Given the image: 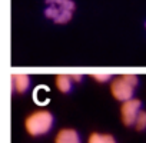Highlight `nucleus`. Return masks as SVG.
<instances>
[{
    "mask_svg": "<svg viewBox=\"0 0 146 143\" xmlns=\"http://www.w3.org/2000/svg\"><path fill=\"white\" fill-rule=\"evenodd\" d=\"M30 83H32V79L26 73H13L12 75V89L17 95L26 93L30 87Z\"/></svg>",
    "mask_w": 146,
    "mask_h": 143,
    "instance_id": "5",
    "label": "nucleus"
},
{
    "mask_svg": "<svg viewBox=\"0 0 146 143\" xmlns=\"http://www.w3.org/2000/svg\"><path fill=\"white\" fill-rule=\"evenodd\" d=\"M145 27H146V22H145Z\"/></svg>",
    "mask_w": 146,
    "mask_h": 143,
    "instance_id": "12",
    "label": "nucleus"
},
{
    "mask_svg": "<svg viewBox=\"0 0 146 143\" xmlns=\"http://www.w3.org/2000/svg\"><path fill=\"white\" fill-rule=\"evenodd\" d=\"M88 143H117V140L110 133L92 132L88 137Z\"/></svg>",
    "mask_w": 146,
    "mask_h": 143,
    "instance_id": "8",
    "label": "nucleus"
},
{
    "mask_svg": "<svg viewBox=\"0 0 146 143\" xmlns=\"http://www.w3.org/2000/svg\"><path fill=\"white\" fill-rule=\"evenodd\" d=\"M53 124H54V117L46 109L35 110L25 119V129H26L27 134H30L33 137L47 134L52 130Z\"/></svg>",
    "mask_w": 146,
    "mask_h": 143,
    "instance_id": "2",
    "label": "nucleus"
},
{
    "mask_svg": "<svg viewBox=\"0 0 146 143\" xmlns=\"http://www.w3.org/2000/svg\"><path fill=\"white\" fill-rule=\"evenodd\" d=\"M92 77H93L96 82H99V83H106V82H109V80L113 79L110 73H93Z\"/></svg>",
    "mask_w": 146,
    "mask_h": 143,
    "instance_id": "10",
    "label": "nucleus"
},
{
    "mask_svg": "<svg viewBox=\"0 0 146 143\" xmlns=\"http://www.w3.org/2000/svg\"><path fill=\"white\" fill-rule=\"evenodd\" d=\"M72 79H73V82H75V83H79V82H82L83 76L82 75H78V73H73L72 75Z\"/></svg>",
    "mask_w": 146,
    "mask_h": 143,
    "instance_id": "11",
    "label": "nucleus"
},
{
    "mask_svg": "<svg viewBox=\"0 0 146 143\" xmlns=\"http://www.w3.org/2000/svg\"><path fill=\"white\" fill-rule=\"evenodd\" d=\"M139 85V77L133 73H125L110 80V95L117 102H126L133 99L135 89Z\"/></svg>",
    "mask_w": 146,
    "mask_h": 143,
    "instance_id": "3",
    "label": "nucleus"
},
{
    "mask_svg": "<svg viewBox=\"0 0 146 143\" xmlns=\"http://www.w3.org/2000/svg\"><path fill=\"white\" fill-rule=\"evenodd\" d=\"M133 126H135V129L139 130V132H142V130L146 129V112H145V110H140V113L137 115V117H136Z\"/></svg>",
    "mask_w": 146,
    "mask_h": 143,
    "instance_id": "9",
    "label": "nucleus"
},
{
    "mask_svg": "<svg viewBox=\"0 0 146 143\" xmlns=\"http://www.w3.org/2000/svg\"><path fill=\"white\" fill-rule=\"evenodd\" d=\"M44 16L56 24H66L72 20L76 5L73 0H44Z\"/></svg>",
    "mask_w": 146,
    "mask_h": 143,
    "instance_id": "1",
    "label": "nucleus"
},
{
    "mask_svg": "<svg viewBox=\"0 0 146 143\" xmlns=\"http://www.w3.org/2000/svg\"><path fill=\"white\" fill-rule=\"evenodd\" d=\"M54 143H82V139L78 130L70 127H63L57 132L54 137Z\"/></svg>",
    "mask_w": 146,
    "mask_h": 143,
    "instance_id": "6",
    "label": "nucleus"
},
{
    "mask_svg": "<svg viewBox=\"0 0 146 143\" xmlns=\"http://www.w3.org/2000/svg\"><path fill=\"white\" fill-rule=\"evenodd\" d=\"M142 110V102L139 99H130L122 103L120 106V119L125 126H133L137 115Z\"/></svg>",
    "mask_w": 146,
    "mask_h": 143,
    "instance_id": "4",
    "label": "nucleus"
},
{
    "mask_svg": "<svg viewBox=\"0 0 146 143\" xmlns=\"http://www.w3.org/2000/svg\"><path fill=\"white\" fill-rule=\"evenodd\" d=\"M73 79H72V75H66V73H60L54 77V85L57 87L59 92L62 93H69L73 87Z\"/></svg>",
    "mask_w": 146,
    "mask_h": 143,
    "instance_id": "7",
    "label": "nucleus"
}]
</instances>
